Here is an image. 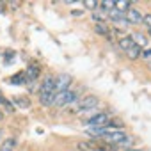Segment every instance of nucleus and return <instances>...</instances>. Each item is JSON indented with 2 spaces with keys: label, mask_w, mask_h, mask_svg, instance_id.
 Masks as SVG:
<instances>
[{
  "label": "nucleus",
  "mask_w": 151,
  "mask_h": 151,
  "mask_svg": "<svg viewBox=\"0 0 151 151\" xmlns=\"http://www.w3.org/2000/svg\"><path fill=\"white\" fill-rule=\"evenodd\" d=\"M53 96H55V78L46 77L41 84V89H39V103L41 105H52Z\"/></svg>",
  "instance_id": "obj_1"
},
{
  "label": "nucleus",
  "mask_w": 151,
  "mask_h": 151,
  "mask_svg": "<svg viewBox=\"0 0 151 151\" xmlns=\"http://www.w3.org/2000/svg\"><path fill=\"white\" fill-rule=\"evenodd\" d=\"M69 84H71V77H69L68 73H60L59 77L55 78V94L62 93V91H68Z\"/></svg>",
  "instance_id": "obj_2"
},
{
  "label": "nucleus",
  "mask_w": 151,
  "mask_h": 151,
  "mask_svg": "<svg viewBox=\"0 0 151 151\" xmlns=\"http://www.w3.org/2000/svg\"><path fill=\"white\" fill-rule=\"evenodd\" d=\"M98 105V98L96 96H86V98H82L80 101H78V110H94V107Z\"/></svg>",
  "instance_id": "obj_3"
},
{
  "label": "nucleus",
  "mask_w": 151,
  "mask_h": 151,
  "mask_svg": "<svg viewBox=\"0 0 151 151\" xmlns=\"http://www.w3.org/2000/svg\"><path fill=\"white\" fill-rule=\"evenodd\" d=\"M109 119H110V116H109L107 112H100V114H96V116H93V117L89 119V124H91V126L103 128V126L109 124Z\"/></svg>",
  "instance_id": "obj_4"
},
{
  "label": "nucleus",
  "mask_w": 151,
  "mask_h": 151,
  "mask_svg": "<svg viewBox=\"0 0 151 151\" xmlns=\"http://www.w3.org/2000/svg\"><path fill=\"white\" fill-rule=\"evenodd\" d=\"M103 139H105L107 142H110V144H121V142L126 139V135H124L123 130H116V132H109V133H105Z\"/></svg>",
  "instance_id": "obj_5"
},
{
  "label": "nucleus",
  "mask_w": 151,
  "mask_h": 151,
  "mask_svg": "<svg viewBox=\"0 0 151 151\" xmlns=\"http://www.w3.org/2000/svg\"><path fill=\"white\" fill-rule=\"evenodd\" d=\"M124 18L128 20V23H133V25L142 23V14H140V11H139V9H135V7H130V9L126 11Z\"/></svg>",
  "instance_id": "obj_6"
},
{
  "label": "nucleus",
  "mask_w": 151,
  "mask_h": 151,
  "mask_svg": "<svg viewBox=\"0 0 151 151\" xmlns=\"http://www.w3.org/2000/svg\"><path fill=\"white\" fill-rule=\"evenodd\" d=\"M132 39H133V45H135V46H139V48H144V46L147 45L146 36H144V34H140V32H135V34L132 36Z\"/></svg>",
  "instance_id": "obj_7"
},
{
  "label": "nucleus",
  "mask_w": 151,
  "mask_h": 151,
  "mask_svg": "<svg viewBox=\"0 0 151 151\" xmlns=\"http://www.w3.org/2000/svg\"><path fill=\"white\" fill-rule=\"evenodd\" d=\"M37 77H39V68H37V66H34V64H32V66H29V68H27V71H25V78H27V80H36Z\"/></svg>",
  "instance_id": "obj_8"
},
{
  "label": "nucleus",
  "mask_w": 151,
  "mask_h": 151,
  "mask_svg": "<svg viewBox=\"0 0 151 151\" xmlns=\"http://www.w3.org/2000/svg\"><path fill=\"white\" fill-rule=\"evenodd\" d=\"M119 46L124 50V52H128V50H132L135 45H133V39H132V36H124V37H121L119 39Z\"/></svg>",
  "instance_id": "obj_9"
},
{
  "label": "nucleus",
  "mask_w": 151,
  "mask_h": 151,
  "mask_svg": "<svg viewBox=\"0 0 151 151\" xmlns=\"http://www.w3.org/2000/svg\"><path fill=\"white\" fill-rule=\"evenodd\" d=\"M14 146H16V139L9 137V139H6V140L2 142V146H0V151H13Z\"/></svg>",
  "instance_id": "obj_10"
},
{
  "label": "nucleus",
  "mask_w": 151,
  "mask_h": 151,
  "mask_svg": "<svg viewBox=\"0 0 151 151\" xmlns=\"http://www.w3.org/2000/svg\"><path fill=\"white\" fill-rule=\"evenodd\" d=\"M132 7V4L128 2V0H119V2H114V9H117L119 13H124Z\"/></svg>",
  "instance_id": "obj_11"
},
{
  "label": "nucleus",
  "mask_w": 151,
  "mask_h": 151,
  "mask_svg": "<svg viewBox=\"0 0 151 151\" xmlns=\"http://www.w3.org/2000/svg\"><path fill=\"white\" fill-rule=\"evenodd\" d=\"M98 7L101 9V13H110L114 9V2H110V0H103V2L98 4Z\"/></svg>",
  "instance_id": "obj_12"
},
{
  "label": "nucleus",
  "mask_w": 151,
  "mask_h": 151,
  "mask_svg": "<svg viewBox=\"0 0 151 151\" xmlns=\"http://www.w3.org/2000/svg\"><path fill=\"white\" fill-rule=\"evenodd\" d=\"M126 55H128V59L135 60V59H139V57H140V48H139V46H133L132 50H128V52H126Z\"/></svg>",
  "instance_id": "obj_13"
},
{
  "label": "nucleus",
  "mask_w": 151,
  "mask_h": 151,
  "mask_svg": "<svg viewBox=\"0 0 151 151\" xmlns=\"http://www.w3.org/2000/svg\"><path fill=\"white\" fill-rule=\"evenodd\" d=\"M22 80H25V82H27L25 73H18V75H14V77H11V78H9V82H11V84H23Z\"/></svg>",
  "instance_id": "obj_14"
},
{
  "label": "nucleus",
  "mask_w": 151,
  "mask_h": 151,
  "mask_svg": "<svg viewBox=\"0 0 151 151\" xmlns=\"http://www.w3.org/2000/svg\"><path fill=\"white\" fill-rule=\"evenodd\" d=\"M94 30H96L98 34H101V36H109V29H107L105 23H96V25H94Z\"/></svg>",
  "instance_id": "obj_15"
},
{
  "label": "nucleus",
  "mask_w": 151,
  "mask_h": 151,
  "mask_svg": "<svg viewBox=\"0 0 151 151\" xmlns=\"http://www.w3.org/2000/svg\"><path fill=\"white\" fill-rule=\"evenodd\" d=\"M93 20H94L96 23H103V22H105V14L96 9V11H93Z\"/></svg>",
  "instance_id": "obj_16"
},
{
  "label": "nucleus",
  "mask_w": 151,
  "mask_h": 151,
  "mask_svg": "<svg viewBox=\"0 0 151 151\" xmlns=\"http://www.w3.org/2000/svg\"><path fill=\"white\" fill-rule=\"evenodd\" d=\"M14 101H16V103L20 105V107H29V105H30V101H29V98H27V100H25V98H16Z\"/></svg>",
  "instance_id": "obj_17"
},
{
  "label": "nucleus",
  "mask_w": 151,
  "mask_h": 151,
  "mask_svg": "<svg viewBox=\"0 0 151 151\" xmlns=\"http://www.w3.org/2000/svg\"><path fill=\"white\" fill-rule=\"evenodd\" d=\"M84 7H86V9L96 11V9H98V2H84Z\"/></svg>",
  "instance_id": "obj_18"
},
{
  "label": "nucleus",
  "mask_w": 151,
  "mask_h": 151,
  "mask_svg": "<svg viewBox=\"0 0 151 151\" xmlns=\"http://www.w3.org/2000/svg\"><path fill=\"white\" fill-rule=\"evenodd\" d=\"M142 23H144L147 29H151V14H144V16H142Z\"/></svg>",
  "instance_id": "obj_19"
},
{
  "label": "nucleus",
  "mask_w": 151,
  "mask_h": 151,
  "mask_svg": "<svg viewBox=\"0 0 151 151\" xmlns=\"http://www.w3.org/2000/svg\"><path fill=\"white\" fill-rule=\"evenodd\" d=\"M114 23H116V25H119V27H128V25H130V23H128V20H126L124 16H123V18H119V20H117V22H114Z\"/></svg>",
  "instance_id": "obj_20"
},
{
  "label": "nucleus",
  "mask_w": 151,
  "mask_h": 151,
  "mask_svg": "<svg viewBox=\"0 0 151 151\" xmlns=\"http://www.w3.org/2000/svg\"><path fill=\"white\" fill-rule=\"evenodd\" d=\"M6 59H7V62H9L11 59H14V52H11V50H7V52H6Z\"/></svg>",
  "instance_id": "obj_21"
},
{
  "label": "nucleus",
  "mask_w": 151,
  "mask_h": 151,
  "mask_svg": "<svg viewBox=\"0 0 151 151\" xmlns=\"http://www.w3.org/2000/svg\"><path fill=\"white\" fill-rule=\"evenodd\" d=\"M82 13H84V11H82V9H75V11H73V14H75V16H80V14H82Z\"/></svg>",
  "instance_id": "obj_22"
},
{
  "label": "nucleus",
  "mask_w": 151,
  "mask_h": 151,
  "mask_svg": "<svg viewBox=\"0 0 151 151\" xmlns=\"http://www.w3.org/2000/svg\"><path fill=\"white\" fill-rule=\"evenodd\" d=\"M2 103H4V96H2V94H0V105H2Z\"/></svg>",
  "instance_id": "obj_23"
},
{
  "label": "nucleus",
  "mask_w": 151,
  "mask_h": 151,
  "mask_svg": "<svg viewBox=\"0 0 151 151\" xmlns=\"http://www.w3.org/2000/svg\"><path fill=\"white\" fill-rule=\"evenodd\" d=\"M126 151H139V149H126Z\"/></svg>",
  "instance_id": "obj_24"
},
{
  "label": "nucleus",
  "mask_w": 151,
  "mask_h": 151,
  "mask_svg": "<svg viewBox=\"0 0 151 151\" xmlns=\"http://www.w3.org/2000/svg\"><path fill=\"white\" fill-rule=\"evenodd\" d=\"M147 30H149V37H151V29H147Z\"/></svg>",
  "instance_id": "obj_25"
}]
</instances>
